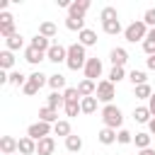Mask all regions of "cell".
Listing matches in <instances>:
<instances>
[{
    "label": "cell",
    "instance_id": "obj_25",
    "mask_svg": "<svg viewBox=\"0 0 155 155\" xmlns=\"http://www.w3.org/2000/svg\"><path fill=\"white\" fill-rule=\"evenodd\" d=\"M133 119H136L138 124H150L153 114H150L148 107H136V109H133Z\"/></svg>",
    "mask_w": 155,
    "mask_h": 155
},
{
    "label": "cell",
    "instance_id": "obj_43",
    "mask_svg": "<svg viewBox=\"0 0 155 155\" xmlns=\"http://www.w3.org/2000/svg\"><path fill=\"white\" fill-rule=\"evenodd\" d=\"M148 109H150V114H153V119H155V92H153V97L148 99Z\"/></svg>",
    "mask_w": 155,
    "mask_h": 155
},
{
    "label": "cell",
    "instance_id": "obj_31",
    "mask_svg": "<svg viewBox=\"0 0 155 155\" xmlns=\"http://www.w3.org/2000/svg\"><path fill=\"white\" fill-rule=\"evenodd\" d=\"M12 65H15V56H12V51L5 48V51L0 53V70H10Z\"/></svg>",
    "mask_w": 155,
    "mask_h": 155
},
{
    "label": "cell",
    "instance_id": "obj_8",
    "mask_svg": "<svg viewBox=\"0 0 155 155\" xmlns=\"http://www.w3.org/2000/svg\"><path fill=\"white\" fill-rule=\"evenodd\" d=\"M46 58H48L51 63H63V61H68V48L61 46V44H53V46L48 48Z\"/></svg>",
    "mask_w": 155,
    "mask_h": 155
},
{
    "label": "cell",
    "instance_id": "obj_38",
    "mask_svg": "<svg viewBox=\"0 0 155 155\" xmlns=\"http://www.w3.org/2000/svg\"><path fill=\"white\" fill-rule=\"evenodd\" d=\"M124 78H126V70H124V68H111V70H109V78H107V80L116 85V82H119V80H124Z\"/></svg>",
    "mask_w": 155,
    "mask_h": 155
},
{
    "label": "cell",
    "instance_id": "obj_44",
    "mask_svg": "<svg viewBox=\"0 0 155 155\" xmlns=\"http://www.w3.org/2000/svg\"><path fill=\"white\" fill-rule=\"evenodd\" d=\"M145 65H148L150 70H155V56H148V58H145Z\"/></svg>",
    "mask_w": 155,
    "mask_h": 155
},
{
    "label": "cell",
    "instance_id": "obj_46",
    "mask_svg": "<svg viewBox=\"0 0 155 155\" xmlns=\"http://www.w3.org/2000/svg\"><path fill=\"white\" fill-rule=\"evenodd\" d=\"M140 155H155V150L153 148H145V150H140Z\"/></svg>",
    "mask_w": 155,
    "mask_h": 155
},
{
    "label": "cell",
    "instance_id": "obj_22",
    "mask_svg": "<svg viewBox=\"0 0 155 155\" xmlns=\"http://www.w3.org/2000/svg\"><path fill=\"white\" fill-rule=\"evenodd\" d=\"M46 107H51V109H61V107H65V97H63V92H51V94L46 97Z\"/></svg>",
    "mask_w": 155,
    "mask_h": 155
},
{
    "label": "cell",
    "instance_id": "obj_27",
    "mask_svg": "<svg viewBox=\"0 0 155 155\" xmlns=\"http://www.w3.org/2000/svg\"><path fill=\"white\" fill-rule=\"evenodd\" d=\"M65 148H68L70 153H80V150H82V138L75 136V133H70V136L65 138Z\"/></svg>",
    "mask_w": 155,
    "mask_h": 155
},
{
    "label": "cell",
    "instance_id": "obj_42",
    "mask_svg": "<svg viewBox=\"0 0 155 155\" xmlns=\"http://www.w3.org/2000/svg\"><path fill=\"white\" fill-rule=\"evenodd\" d=\"M143 22L148 24V29H155V7L145 10V15H143Z\"/></svg>",
    "mask_w": 155,
    "mask_h": 155
},
{
    "label": "cell",
    "instance_id": "obj_32",
    "mask_svg": "<svg viewBox=\"0 0 155 155\" xmlns=\"http://www.w3.org/2000/svg\"><path fill=\"white\" fill-rule=\"evenodd\" d=\"M143 51H145L148 56H155V29L148 31V36H145V41H143Z\"/></svg>",
    "mask_w": 155,
    "mask_h": 155
},
{
    "label": "cell",
    "instance_id": "obj_23",
    "mask_svg": "<svg viewBox=\"0 0 155 155\" xmlns=\"http://www.w3.org/2000/svg\"><path fill=\"white\" fill-rule=\"evenodd\" d=\"M65 27L70 29V31H82V29H87L85 27V17H65Z\"/></svg>",
    "mask_w": 155,
    "mask_h": 155
},
{
    "label": "cell",
    "instance_id": "obj_34",
    "mask_svg": "<svg viewBox=\"0 0 155 155\" xmlns=\"http://www.w3.org/2000/svg\"><path fill=\"white\" fill-rule=\"evenodd\" d=\"M99 19H102V22H109V19H119V12H116V7H111V5L102 7V12H99Z\"/></svg>",
    "mask_w": 155,
    "mask_h": 155
},
{
    "label": "cell",
    "instance_id": "obj_20",
    "mask_svg": "<svg viewBox=\"0 0 155 155\" xmlns=\"http://www.w3.org/2000/svg\"><path fill=\"white\" fill-rule=\"evenodd\" d=\"M5 46H7V51H19V48L24 46V36L17 31V34H12V36L5 39Z\"/></svg>",
    "mask_w": 155,
    "mask_h": 155
},
{
    "label": "cell",
    "instance_id": "obj_9",
    "mask_svg": "<svg viewBox=\"0 0 155 155\" xmlns=\"http://www.w3.org/2000/svg\"><path fill=\"white\" fill-rule=\"evenodd\" d=\"M109 61H111V65H114V68H124V65H126V61H128V51H126V48H121V46H116V48H111V51H109Z\"/></svg>",
    "mask_w": 155,
    "mask_h": 155
},
{
    "label": "cell",
    "instance_id": "obj_1",
    "mask_svg": "<svg viewBox=\"0 0 155 155\" xmlns=\"http://www.w3.org/2000/svg\"><path fill=\"white\" fill-rule=\"evenodd\" d=\"M85 63H87V53H85V46L82 44H70L68 46V61H65V65L70 68V70H85Z\"/></svg>",
    "mask_w": 155,
    "mask_h": 155
},
{
    "label": "cell",
    "instance_id": "obj_26",
    "mask_svg": "<svg viewBox=\"0 0 155 155\" xmlns=\"http://www.w3.org/2000/svg\"><path fill=\"white\" fill-rule=\"evenodd\" d=\"M53 133L56 136H63V138H68L73 131H70V121H65V119H61V121H56L53 124Z\"/></svg>",
    "mask_w": 155,
    "mask_h": 155
},
{
    "label": "cell",
    "instance_id": "obj_29",
    "mask_svg": "<svg viewBox=\"0 0 155 155\" xmlns=\"http://www.w3.org/2000/svg\"><path fill=\"white\" fill-rule=\"evenodd\" d=\"M48 85H51L53 92H61V90L65 87V78H63L61 73H53V75H48Z\"/></svg>",
    "mask_w": 155,
    "mask_h": 155
},
{
    "label": "cell",
    "instance_id": "obj_36",
    "mask_svg": "<svg viewBox=\"0 0 155 155\" xmlns=\"http://www.w3.org/2000/svg\"><path fill=\"white\" fill-rule=\"evenodd\" d=\"M133 92H136V97L138 99H150L153 97V87L145 82V85H138V87H133Z\"/></svg>",
    "mask_w": 155,
    "mask_h": 155
},
{
    "label": "cell",
    "instance_id": "obj_14",
    "mask_svg": "<svg viewBox=\"0 0 155 155\" xmlns=\"http://www.w3.org/2000/svg\"><path fill=\"white\" fill-rule=\"evenodd\" d=\"M39 121H46V124H56V121H61L58 119V109H51V107H41L39 109Z\"/></svg>",
    "mask_w": 155,
    "mask_h": 155
},
{
    "label": "cell",
    "instance_id": "obj_37",
    "mask_svg": "<svg viewBox=\"0 0 155 155\" xmlns=\"http://www.w3.org/2000/svg\"><path fill=\"white\" fill-rule=\"evenodd\" d=\"M116 143H121V145L133 143V133H131V131H126V128H119V131H116Z\"/></svg>",
    "mask_w": 155,
    "mask_h": 155
},
{
    "label": "cell",
    "instance_id": "obj_47",
    "mask_svg": "<svg viewBox=\"0 0 155 155\" xmlns=\"http://www.w3.org/2000/svg\"><path fill=\"white\" fill-rule=\"evenodd\" d=\"M15 155H22V153H15Z\"/></svg>",
    "mask_w": 155,
    "mask_h": 155
},
{
    "label": "cell",
    "instance_id": "obj_39",
    "mask_svg": "<svg viewBox=\"0 0 155 155\" xmlns=\"http://www.w3.org/2000/svg\"><path fill=\"white\" fill-rule=\"evenodd\" d=\"M63 97H65V102H80L78 87H65V90H63Z\"/></svg>",
    "mask_w": 155,
    "mask_h": 155
},
{
    "label": "cell",
    "instance_id": "obj_41",
    "mask_svg": "<svg viewBox=\"0 0 155 155\" xmlns=\"http://www.w3.org/2000/svg\"><path fill=\"white\" fill-rule=\"evenodd\" d=\"M63 109H65V114H68V116H78V114L82 111V109H80V102H65V107H63Z\"/></svg>",
    "mask_w": 155,
    "mask_h": 155
},
{
    "label": "cell",
    "instance_id": "obj_4",
    "mask_svg": "<svg viewBox=\"0 0 155 155\" xmlns=\"http://www.w3.org/2000/svg\"><path fill=\"white\" fill-rule=\"evenodd\" d=\"M51 131H53V126L51 124H46V121H36V124H31L29 128H27V136L31 138V140H44V138H48L51 136Z\"/></svg>",
    "mask_w": 155,
    "mask_h": 155
},
{
    "label": "cell",
    "instance_id": "obj_33",
    "mask_svg": "<svg viewBox=\"0 0 155 155\" xmlns=\"http://www.w3.org/2000/svg\"><path fill=\"white\" fill-rule=\"evenodd\" d=\"M150 133H136L133 136V143H136V148H140V150H145V148H150Z\"/></svg>",
    "mask_w": 155,
    "mask_h": 155
},
{
    "label": "cell",
    "instance_id": "obj_2",
    "mask_svg": "<svg viewBox=\"0 0 155 155\" xmlns=\"http://www.w3.org/2000/svg\"><path fill=\"white\" fill-rule=\"evenodd\" d=\"M148 24L143 22V19H136V22H131L126 29H124V39L126 41H131V44H136V41H145V36H148Z\"/></svg>",
    "mask_w": 155,
    "mask_h": 155
},
{
    "label": "cell",
    "instance_id": "obj_11",
    "mask_svg": "<svg viewBox=\"0 0 155 155\" xmlns=\"http://www.w3.org/2000/svg\"><path fill=\"white\" fill-rule=\"evenodd\" d=\"M87 10H90V0H73V5L68 7V17H85Z\"/></svg>",
    "mask_w": 155,
    "mask_h": 155
},
{
    "label": "cell",
    "instance_id": "obj_3",
    "mask_svg": "<svg viewBox=\"0 0 155 155\" xmlns=\"http://www.w3.org/2000/svg\"><path fill=\"white\" fill-rule=\"evenodd\" d=\"M102 121H104V126L107 128H121V124H124V114H121V109L119 107H114V104H104L102 107Z\"/></svg>",
    "mask_w": 155,
    "mask_h": 155
},
{
    "label": "cell",
    "instance_id": "obj_17",
    "mask_svg": "<svg viewBox=\"0 0 155 155\" xmlns=\"http://www.w3.org/2000/svg\"><path fill=\"white\" fill-rule=\"evenodd\" d=\"M102 29H104V34H109V36H116V34H121V31H124L121 19H109V22H102Z\"/></svg>",
    "mask_w": 155,
    "mask_h": 155
},
{
    "label": "cell",
    "instance_id": "obj_45",
    "mask_svg": "<svg viewBox=\"0 0 155 155\" xmlns=\"http://www.w3.org/2000/svg\"><path fill=\"white\" fill-rule=\"evenodd\" d=\"M148 131H150V136H155V119H150V124H148Z\"/></svg>",
    "mask_w": 155,
    "mask_h": 155
},
{
    "label": "cell",
    "instance_id": "obj_19",
    "mask_svg": "<svg viewBox=\"0 0 155 155\" xmlns=\"http://www.w3.org/2000/svg\"><path fill=\"white\" fill-rule=\"evenodd\" d=\"M19 153L22 155H34L36 153V140H31L29 136H22L19 138Z\"/></svg>",
    "mask_w": 155,
    "mask_h": 155
},
{
    "label": "cell",
    "instance_id": "obj_15",
    "mask_svg": "<svg viewBox=\"0 0 155 155\" xmlns=\"http://www.w3.org/2000/svg\"><path fill=\"white\" fill-rule=\"evenodd\" d=\"M53 150H56V140L51 136L36 143V155H53Z\"/></svg>",
    "mask_w": 155,
    "mask_h": 155
},
{
    "label": "cell",
    "instance_id": "obj_13",
    "mask_svg": "<svg viewBox=\"0 0 155 155\" xmlns=\"http://www.w3.org/2000/svg\"><path fill=\"white\" fill-rule=\"evenodd\" d=\"M78 92H80V99L82 97H94V92H97V82H92V80H80L78 82Z\"/></svg>",
    "mask_w": 155,
    "mask_h": 155
},
{
    "label": "cell",
    "instance_id": "obj_21",
    "mask_svg": "<svg viewBox=\"0 0 155 155\" xmlns=\"http://www.w3.org/2000/svg\"><path fill=\"white\" fill-rule=\"evenodd\" d=\"M29 46H34V48H39V51H44V53H48V48L53 46L51 44V39H46V36H41V34H36L31 41H29Z\"/></svg>",
    "mask_w": 155,
    "mask_h": 155
},
{
    "label": "cell",
    "instance_id": "obj_10",
    "mask_svg": "<svg viewBox=\"0 0 155 155\" xmlns=\"http://www.w3.org/2000/svg\"><path fill=\"white\" fill-rule=\"evenodd\" d=\"M0 150L5 155H15V153H19V140L12 138V136H2L0 138Z\"/></svg>",
    "mask_w": 155,
    "mask_h": 155
},
{
    "label": "cell",
    "instance_id": "obj_18",
    "mask_svg": "<svg viewBox=\"0 0 155 155\" xmlns=\"http://www.w3.org/2000/svg\"><path fill=\"white\" fill-rule=\"evenodd\" d=\"M97 140L102 143V145H111V143H116V131L114 128H102L99 133H97Z\"/></svg>",
    "mask_w": 155,
    "mask_h": 155
},
{
    "label": "cell",
    "instance_id": "obj_7",
    "mask_svg": "<svg viewBox=\"0 0 155 155\" xmlns=\"http://www.w3.org/2000/svg\"><path fill=\"white\" fill-rule=\"evenodd\" d=\"M85 78L87 80H97V78H102V61L99 58H87V63H85Z\"/></svg>",
    "mask_w": 155,
    "mask_h": 155
},
{
    "label": "cell",
    "instance_id": "obj_24",
    "mask_svg": "<svg viewBox=\"0 0 155 155\" xmlns=\"http://www.w3.org/2000/svg\"><path fill=\"white\" fill-rule=\"evenodd\" d=\"M97 97H82L80 99V109H82V114H94L97 111Z\"/></svg>",
    "mask_w": 155,
    "mask_h": 155
},
{
    "label": "cell",
    "instance_id": "obj_5",
    "mask_svg": "<svg viewBox=\"0 0 155 155\" xmlns=\"http://www.w3.org/2000/svg\"><path fill=\"white\" fill-rule=\"evenodd\" d=\"M94 97H97L99 102H104V104H111V99L116 97L114 82H109V80H99V82H97V92H94Z\"/></svg>",
    "mask_w": 155,
    "mask_h": 155
},
{
    "label": "cell",
    "instance_id": "obj_6",
    "mask_svg": "<svg viewBox=\"0 0 155 155\" xmlns=\"http://www.w3.org/2000/svg\"><path fill=\"white\" fill-rule=\"evenodd\" d=\"M12 34H17L15 31V17L10 15V12H0V36H12Z\"/></svg>",
    "mask_w": 155,
    "mask_h": 155
},
{
    "label": "cell",
    "instance_id": "obj_35",
    "mask_svg": "<svg viewBox=\"0 0 155 155\" xmlns=\"http://www.w3.org/2000/svg\"><path fill=\"white\" fill-rule=\"evenodd\" d=\"M128 80L133 82V87H138V85H145L148 75H145L143 70H131V73H128Z\"/></svg>",
    "mask_w": 155,
    "mask_h": 155
},
{
    "label": "cell",
    "instance_id": "obj_12",
    "mask_svg": "<svg viewBox=\"0 0 155 155\" xmlns=\"http://www.w3.org/2000/svg\"><path fill=\"white\" fill-rule=\"evenodd\" d=\"M44 58H46V53H44V51L34 48V46H27V48H24V61H27V63L36 65V63H41Z\"/></svg>",
    "mask_w": 155,
    "mask_h": 155
},
{
    "label": "cell",
    "instance_id": "obj_16",
    "mask_svg": "<svg viewBox=\"0 0 155 155\" xmlns=\"http://www.w3.org/2000/svg\"><path fill=\"white\" fill-rule=\"evenodd\" d=\"M78 44H82L85 48H87V46H94V44H97V31H92V29H82V31L78 34Z\"/></svg>",
    "mask_w": 155,
    "mask_h": 155
},
{
    "label": "cell",
    "instance_id": "obj_30",
    "mask_svg": "<svg viewBox=\"0 0 155 155\" xmlns=\"http://www.w3.org/2000/svg\"><path fill=\"white\" fill-rule=\"evenodd\" d=\"M56 31H58V29H56V24H53V22H41V24H39V34H41V36H46V39H53V36H56Z\"/></svg>",
    "mask_w": 155,
    "mask_h": 155
},
{
    "label": "cell",
    "instance_id": "obj_40",
    "mask_svg": "<svg viewBox=\"0 0 155 155\" xmlns=\"http://www.w3.org/2000/svg\"><path fill=\"white\" fill-rule=\"evenodd\" d=\"M39 90H41V87H39V85H36V82H34V80H27V85H24V87H22V92H24V94H27V97H34V94H36V92H39Z\"/></svg>",
    "mask_w": 155,
    "mask_h": 155
},
{
    "label": "cell",
    "instance_id": "obj_28",
    "mask_svg": "<svg viewBox=\"0 0 155 155\" xmlns=\"http://www.w3.org/2000/svg\"><path fill=\"white\" fill-rule=\"evenodd\" d=\"M27 80H29V75H24L22 70H12L10 73V85H15V87H24Z\"/></svg>",
    "mask_w": 155,
    "mask_h": 155
}]
</instances>
